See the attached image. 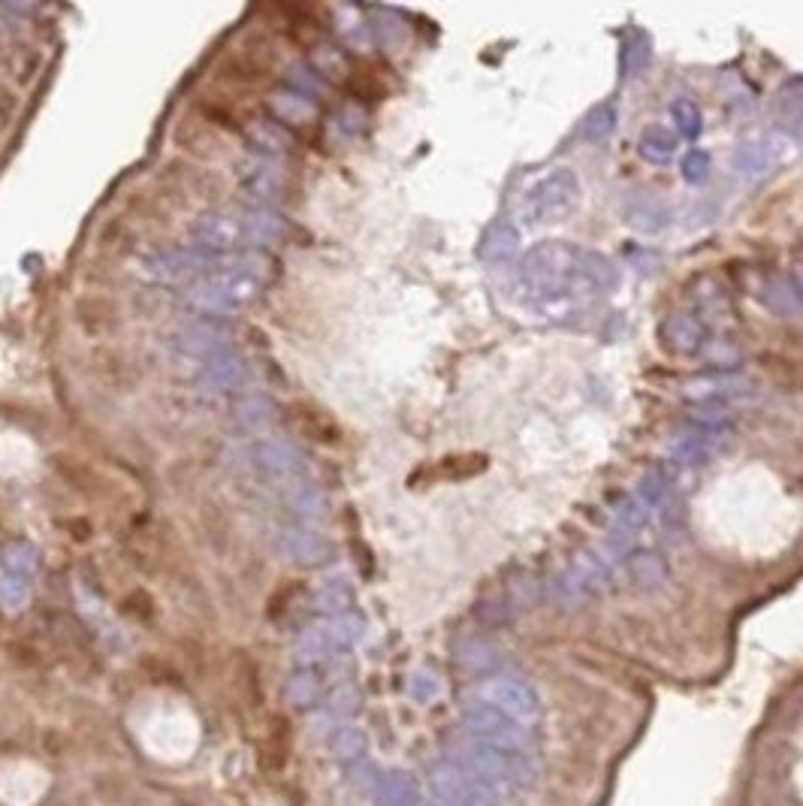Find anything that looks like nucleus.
Returning a JSON list of instances; mask_svg holds the SVG:
<instances>
[{
	"label": "nucleus",
	"mask_w": 803,
	"mask_h": 806,
	"mask_svg": "<svg viewBox=\"0 0 803 806\" xmlns=\"http://www.w3.org/2000/svg\"><path fill=\"white\" fill-rule=\"evenodd\" d=\"M520 281L538 302L571 305L613 293L622 275L616 263L598 251L562 239H547L523 254Z\"/></svg>",
	"instance_id": "f257e3e1"
},
{
	"label": "nucleus",
	"mask_w": 803,
	"mask_h": 806,
	"mask_svg": "<svg viewBox=\"0 0 803 806\" xmlns=\"http://www.w3.org/2000/svg\"><path fill=\"white\" fill-rule=\"evenodd\" d=\"M577 203H580V179L574 170L559 167L529 191L526 215L532 224H556L568 218Z\"/></svg>",
	"instance_id": "f03ea898"
},
{
	"label": "nucleus",
	"mask_w": 803,
	"mask_h": 806,
	"mask_svg": "<svg viewBox=\"0 0 803 806\" xmlns=\"http://www.w3.org/2000/svg\"><path fill=\"white\" fill-rule=\"evenodd\" d=\"M707 324L692 311H674L659 324V342L668 354L692 357L698 351H707Z\"/></svg>",
	"instance_id": "7ed1b4c3"
},
{
	"label": "nucleus",
	"mask_w": 803,
	"mask_h": 806,
	"mask_svg": "<svg viewBox=\"0 0 803 806\" xmlns=\"http://www.w3.org/2000/svg\"><path fill=\"white\" fill-rule=\"evenodd\" d=\"M773 112H776V121L785 133H794V136L803 133V76L788 79L776 91Z\"/></svg>",
	"instance_id": "20e7f679"
},
{
	"label": "nucleus",
	"mask_w": 803,
	"mask_h": 806,
	"mask_svg": "<svg viewBox=\"0 0 803 806\" xmlns=\"http://www.w3.org/2000/svg\"><path fill=\"white\" fill-rule=\"evenodd\" d=\"M520 248V233L511 221H499L484 236V257L490 263H508Z\"/></svg>",
	"instance_id": "39448f33"
},
{
	"label": "nucleus",
	"mask_w": 803,
	"mask_h": 806,
	"mask_svg": "<svg viewBox=\"0 0 803 806\" xmlns=\"http://www.w3.org/2000/svg\"><path fill=\"white\" fill-rule=\"evenodd\" d=\"M637 151L650 164H668V160L677 154V136L668 127H647L637 139Z\"/></svg>",
	"instance_id": "423d86ee"
},
{
	"label": "nucleus",
	"mask_w": 803,
	"mask_h": 806,
	"mask_svg": "<svg viewBox=\"0 0 803 806\" xmlns=\"http://www.w3.org/2000/svg\"><path fill=\"white\" fill-rule=\"evenodd\" d=\"M776 154L767 148V142H743L734 151V170L743 176H761L773 167Z\"/></svg>",
	"instance_id": "0eeeda50"
},
{
	"label": "nucleus",
	"mask_w": 803,
	"mask_h": 806,
	"mask_svg": "<svg viewBox=\"0 0 803 806\" xmlns=\"http://www.w3.org/2000/svg\"><path fill=\"white\" fill-rule=\"evenodd\" d=\"M653 61V43L644 31H631L628 34V43L622 49V73L625 76H640Z\"/></svg>",
	"instance_id": "6e6552de"
},
{
	"label": "nucleus",
	"mask_w": 803,
	"mask_h": 806,
	"mask_svg": "<svg viewBox=\"0 0 803 806\" xmlns=\"http://www.w3.org/2000/svg\"><path fill=\"white\" fill-rule=\"evenodd\" d=\"M613 127H616V103L613 100H604V103L592 106V112L586 115V121H583V139L604 142V139H610Z\"/></svg>",
	"instance_id": "1a4fd4ad"
},
{
	"label": "nucleus",
	"mask_w": 803,
	"mask_h": 806,
	"mask_svg": "<svg viewBox=\"0 0 803 806\" xmlns=\"http://www.w3.org/2000/svg\"><path fill=\"white\" fill-rule=\"evenodd\" d=\"M671 118H674V127L683 139H695L704 127V115H701L698 103L689 97H677L671 103Z\"/></svg>",
	"instance_id": "9d476101"
},
{
	"label": "nucleus",
	"mask_w": 803,
	"mask_h": 806,
	"mask_svg": "<svg viewBox=\"0 0 803 806\" xmlns=\"http://www.w3.org/2000/svg\"><path fill=\"white\" fill-rule=\"evenodd\" d=\"M680 173H683V179H686V182H692V185L704 182V179H707V173H710V154H707V151H701V148L686 151L683 164H680Z\"/></svg>",
	"instance_id": "9b49d317"
},
{
	"label": "nucleus",
	"mask_w": 803,
	"mask_h": 806,
	"mask_svg": "<svg viewBox=\"0 0 803 806\" xmlns=\"http://www.w3.org/2000/svg\"><path fill=\"white\" fill-rule=\"evenodd\" d=\"M791 284H794L797 296L803 299V263H797V266H794V281H791Z\"/></svg>",
	"instance_id": "f8f14e48"
}]
</instances>
